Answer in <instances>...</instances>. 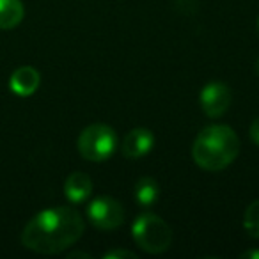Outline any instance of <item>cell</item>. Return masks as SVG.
I'll return each instance as SVG.
<instances>
[{
    "instance_id": "3957f363",
    "label": "cell",
    "mask_w": 259,
    "mask_h": 259,
    "mask_svg": "<svg viewBox=\"0 0 259 259\" xmlns=\"http://www.w3.org/2000/svg\"><path fill=\"white\" fill-rule=\"evenodd\" d=\"M135 243L149 254H162L172 243V229L155 213H142L132 226Z\"/></svg>"
},
{
    "instance_id": "6da1fadb",
    "label": "cell",
    "mask_w": 259,
    "mask_h": 259,
    "mask_svg": "<svg viewBox=\"0 0 259 259\" xmlns=\"http://www.w3.org/2000/svg\"><path fill=\"white\" fill-rule=\"evenodd\" d=\"M85 224L71 206H57L32 217L22 233L25 248L37 254H59L71 247L83 234Z\"/></svg>"
},
{
    "instance_id": "7a4b0ae2",
    "label": "cell",
    "mask_w": 259,
    "mask_h": 259,
    "mask_svg": "<svg viewBox=\"0 0 259 259\" xmlns=\"http://www.w3.org/2000/svg\"><path fill=\"white\" fill-rule=\"evenodd\" d=\"M240 153V139L231 126L213 124L199 132L192 146L194 162L201 169L217 172L236 160Z\"/></svg>"
},
{
    "instance_id": "4fadbf2b",
    "label": "cell",
    "mask_w": 259,
    "mask_h": 259,
    "mask_svg": "<svg viewBox=\"0 0 259 259\" xmlns=\"http://www.w3.org/2000/svg\"><path fill=\"white\" fill-rule=\"evenodd\" d=\"M135 259L137 255L134 254L132 250H122V248H114V250H108L103 254V259Z\"/></svg>"
},
{
    "instance_id": "52a82bcc",
    "label": "cell",
    "mask_w": 259,
    "mask_h": 259,
    "mask_svg": "<svg viewBox=\"0 0 259 259\" xmlns=\"http://www.w3.org/2000/svg\"><path fill=\"white\" fill-rule=\"evenodd\" d=\"M155 146V135L151 134V130L148 128H135L126 134L122 139L121 151L126 158L137 160L146 156Z\"/></svg>"
},
{
    "instance_id": "e0dca14e",
    "label": "cell",
    "mask_w": 259,
    "mask_h": 259,
    "mask_svg": "<svg viewBox=\"0 0 259 259\" xmlns=\"http://www.w3.org/2000/svg\"><path fill=\"white\" fill-rule=\"evenodd\" d=\"M257 32H259V18H257Z\"/></svg>"
},
{
    "instance_id": "8992f818",
    "label": "cell",
    "mask_w": 259,
    "mask_h": 259,
    "mask_svg": "<svg viewBox=\"0 0 259 259\" xmlns=\"http://www.w3.org/2000/svg\"><path fill=\"white\" fill-rule=\"evenodd\" d=\"M231 100H233V94L224 82H209L208 85L202 87L201 94H199L202 112L211 119L226 114Z\"/></svg>"
},
{
    "instance_id": "7c38bea8",
    "label": "cell",
    "mask_w": 259,
    "mask_h": 259,
    "mask_svg": "<svg viewBox=\"0 0 259 259\" xmlns=\"http://www.w3.org/2000/svg\"><path fill=\"white\" fill-rule=\"evenodd\" d=\"M243 227L248 236L259 238V201L250 202V206L245 209Z\"/></svg>"
},
{
    "instance_id": "9c48e42d",
    "label": "cell",
    "mask_w": 259,
    "mask_h": 259,
    "mask_svg": "<svg viewBox=\"0 0 259 259\" xmlns=\"http://www.w3.org/2000/svg\"><path fill=\"white\" fill-rule=\"evenodd\" d=\"M93 192V180L85 172H71L64 181V195L69 202L80 204L87 201Z\"/></svg>"
},
{
    "instance_id": "ba28073f",
    "label": "cell",
    "mask_w": 259,
    "mask_h": 259,
    "mask_svg": "<svg viewBox=\"0 0 259 259\" xmlns=\"http://www.w3.org/2000/svg\"><path fill=\"white\" fill-rule=\"evenodd\" d=\"M41 83V75L32 66H22L9 78V87L15 94L22 98L32 96Z\"/></svg>"
},
{
    "instance_id": "9a60e30c",
    "label": "cell",
    "mask_w": 259,
    "mask_h": 259,
    "mask_svg": "<svg viewBox=\"0 0 259 259\" xmlns=\"http://www.w3.org/2000/svg\"><path fill=\"white\" fill-rule=\"evenodd\" d=\"M241 257H245V259H259V248L243 252V254H241Z\"/></svg>"
},
{
    "instance_id": "5b68a950",
    "label": "cell",
    "mask_w": 259,
    "mask_h": 259,
    "mask_svg": "<svg viewBox=\"0 0 259 259\" xmlns=\"http://www.w3.org/2000/svg\"><path fill=\"white\" fill-rule=\"evenodd\" d=\"M87 219L96 229L114 231L124 222V208L114 197H96L87 206Z\"/></svg>"
},
{
    "instance_id": "30bf717a",
    "label": "cell",
    "mask_w": 259,
    "mask_h": 259,
    "mask_svg": "<svg viewBox=\"0 0 259 259\" xmlns=\"http://www.w3.org/2000/svg\"><path fill=\"white\" fill-rule=\"evenodd\" d=\"M25 8L22 0H0V30H11L22 23Z\"/></svg>"
},
{
    "instance_id": "277c9868",
    "label": "cell",
    "mask_w": 259,
    "mask_h": 259,
    "mask_svg": "<svg viewBox=\"0 0 259 259\" xmlns=\"http://www.w3.org/2000/svg\"><path fill=\"white\" fill-rule=\"evenodd\" d=\"M117 146V135L108 124H91L82 130L76 141L78 153L89 162H105L112 156Z\"/></svg>"
},
{
    "instance_id": "5bb4252c",
    "label": "cell",
    "mask_w": 259,
    "mask_h": 259,
    "mask_svg": "<svg viewBox=\"0 0 259 259\" xmlns=\"http://www.w3.org/2000/svg\"><path fill=\"white\" fill-rule=\"evenodd\" d=\"M250 139L254 141V144L259 146V115L254 119V122L250 124Z\"/></svg>"
},
{
    "instance_id": "8fae6325",
    "label": "cell",
    "mask_w": 259,
    "mask_h": 259,
    "mask_svg": "<svg viewBox=\"0 0 259 259\" xmlns=\"http://www.w3.org/2000/svg\"><path fill=\"white\" fill-rule=\"evenodd\" d=\"M134 195L141 206H153L160 197V187L153 178L144 176L135 183Z\"/></svg>"
},
{
    "instance_id": "2e32d148",
    "label": "cell",
    "mask_w": 259,
    "mask_h": 259,
    "mask_svg": "<svg viewBox=\"0 0 259 259\" xmlns=\"http://www.w3.org/2000/svg\"><path fill=\"white\" fill-rule=\"evenodd\" d=\"M68 257H69V259H73V257H87V259H89L91 255H89V254H85V252H71V254H69Z\"/></svg>"
}]
</instances>
